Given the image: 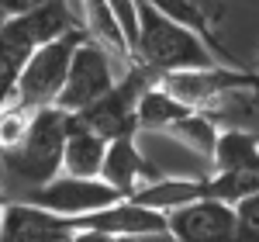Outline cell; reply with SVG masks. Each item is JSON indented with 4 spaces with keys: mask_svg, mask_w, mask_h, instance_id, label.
<instances>
[{
    "mask_svg": "<svg viewBox=\"0 0 259 242\" xmlns=\"http://www.w3.org/2000/svg\"><path fill=\"white\" fill-rule=\"evenodd\" d=\"M66 125H69V111L41 107L24 139L0 152V190L7 194V201H21L24 194L45 187L62 173Z\"/></svg>",
    "mask_w": 259,
    "mask_h": 242,
    "instance_id": "1",
    "label": "cell"
},
{
    "mask_svg": "<svg viewBox=\"0 0 259 242\" xmlns=\"http://www.w3.org/2000/svg\"><path fill=\"white\" fill-rule=\"evenodd\" d=\"M135 59L159 69H197V66H214L221 62L214 49L200 38L194 28L166 18L159 7H152L149 0H139V42H135Z\"/></svg>",
    "mask_w": 259,
    "mask_h": 242,
    "instance_id": "2",
    "label": "cell"
},
{
    "mask_svg": "<svg viewBox=\"0 0 259 242\" xmlns=\"http://www.w3.org/2000/svg\"><path fill=\"white\" fill-rule=\"evenodd\" d=\"M87 28H76L62 38L49 42V45H38L31 52V59L24 62V73L18 80V90H14V101L31 107V111H41V107H56L62 97V87L69 80V66H73V56L80 49V42H87Z\"/></svg>",
    "mask_w": 259,
    "mask_h": 242,
    "instance_id": "3",
    "label": "cell"
},
{
    "mask_svg": "<svg viewBox=\"0 0 259 242\" xmlns=\"http://www.w3.org/2000/svg\"><path fill=\"white\" fill-rule=\"evenodd\" d=\"M156 80H159V69H152L145 62H132V66H124V76L111 87V94H104L97 104H90L76 118L83 125H90L94 132H100L104 139H121V135L142 132L139 104H142V94Z\"/></svg>",
    "mask_w": 259,
    "mask_h": 242,
    "instance_id": "4",
    "label": "cell"
},
{
    "mask_svg": "<svg viewBox=\"0 0 259 242\" xmlns=\"http://www.w3.org/2000/svg\"><path fill=\"white\" fill-rule=\"evenodd\" d=\"M159 83L180 97L183 104H190L194 111H207L232 90L259 83V73L249 66H228V62H214V66H197V69H173L162 73Z\"/></svg>",
    "mask_w": 259,
    "mask_h": 242,
    "instance_id": "5",
    "label": "cell"
},
{
    "mask_svg": "<svg viewBox=\"0 0 259 242\" xmlns=\"http://www.w3.org/2000/svg\"><path fill=\"white\" fill-rule=\"evenodd\" d=\"M114 62H118V56H111L100 42L94 38L80 42L73 66H69V80L62 87V97L56 107L69 111V114H80L90 104H97L104 94H111V87L121 80Z\"/></svg>",
    "mask_w": 259,
    "mask_h": 242,
    "instance_id": "6",
    "label": "cell"
},
{
    "mask_svg": "<svg viewBox=\"0 0 259 242\" xmlns=\"http://www.w3.org/2000/svg\"><path fill=\"white\" fill-rule=\"evenodd\" d=\"M121 197L124 194L114 183H107L104 177H69V173H59L56 180H49L45 187L24 194L21 201L49 208V211L66 215V218H76V215H87V211L107 208V204L121 201Z\"/></svg>",
    "mask_w": 259,
    "mask_h": 242,
    "instance_id": "7",
    "label": "cell"
},
{
    "mask_svg": "<svg viewBox=\"0 0 259 242\" xmlns=\"http://www.w3.org/2000/svg\"><path fill=\"white\" fill-rule=\"evenodd\" d=\"M169 232L183 242H239V211L235 204L218 197H197V201L173 208Z\"/></svg>",
    "mask_w": 259,
    "mask_h": 242,
    "instance_id": "8",
    "label": "cell"
},
{
    "mask_svg": "<svg viewBox=\"0 0 259 242\" xmlns=\"http://www.w3.org/2000/svg\"><path fill=\"white\" fill-rule=\"evenodd\" d=\"M73 225L76 228H87V232H100V235L121 239V235H139V232L169 228V218H166V211H159V208H149V204L135 201V197H121V201L107 204V208L76 215Z\"/></svg>",
    "mask_w": 259,
    "mask_h": 242,
    "instance_id": "9",
    "label": "cell"
},
{
    "mask_svg": "<svg viewBox=\"0 0 259 242\" xmlns=\"http://www.w3.org/2000/svg\"><path fill=\"white\" fill-rule=\"evenodd\" d=\"M76 232L73 218L28 201H7L0 218V242H66Z\"/></svg>",
    "mask_w": 259,
    "mask_h": 242,
    "instance_id": "10",
    "label": "cell"
},
{
    "mask_svg": "<svg viewBox=\"0 0 259 242\" xmlns=\"http://www.w3.org/2000/svg\"><path fill=\"white\" fill-rule=\"evenodd\" d=\"M76 28H83V21L73 18L69 0H49V4H41V7L28 11V14H18V18L4 21L0 35L21 42L28 49H38V45H49V42L76 31Z\"/></svg>",
    "mask_w": 259,
    "mask_h": 242,
    "instance_id": "11",
    "label": "cell"
},
{
    "mask_svg": "<svg viewBox=\"0 0 259 242\" xmlns=\"http://www.w3.org/2000/svg\"><path fill=\"white\" fill-rule=\"evenodd\" d=\"M107 183H114L124 197H135L142 187H149L152 180H159L162 173L145 159V152L139 149V132L132 135H121V139H111L107 145V159H104V173H100Z\"/></svg>",
    "mask_w": 259,
    "mask_h": 242,
    "instance_id": "12",
    "label": "cell"
},
{
    "mask_svg": "<svg viewBox=\"0 0 259 242\" xmlns=\"http://www.w3.org/2000/svg\"><path fill=\"white\" fill-rule=\"evenodd\" d=\"M107 145H111V139H104L90 125H83L76 114H69L66 149H62V173H69V177H100L104 159H107Z\"/></svg>",
    "mask_w": 259,
    "mask_h": 242,
    "instance_id": "13",
    "label": "cell"
},
{
    "mask_svg": "<svg viewBox=\"0 0 259 242\" xmlns=\"http://www.w3.org/2000/svg\"><path fill=\"white\" fill-rule=\"evenodd\" d=\"M80 21H83V28H87V35L94 42H100L111 56H118V62H124V66L139 62L132 42H128L124 28H121L118 14H114V7L107 0H80Z\"/></svg>",
    "mask_w": 259,
    "mask_h": 242,
    "instance_id": "14",
    "label": "cell"
},
{
    "mask_svg": "<svg viewBox=\"0 0 259 242\" xmlns=\"http://www.w3.org/2000/svg\"><path fill=\"white\" fill-rule=\"evenodd\" d=\"M197 197H204V177H166V173L135 194V201L149 204V208H159L166 215L173 208L197 201Z\"/></svg>",
    "mask_w": 259,
    "mask_h": 242,
    "instance_id": "15",
    "label": "cell"
},
{
    "mask_svg": "<svg viewBox=\"0 0 259 242\" xmlns=\"http://www.w3.org/2000/svg\"><path fill=\"white\" fill-rule=\"evenodd\" d=\"M190 111H194L190 104H183L180 97H173V94L156 80L145 94H142L139 128H142V132H162V135H166V128H169V125H177L180 118H187Z\"/></svg>",
    "mask_w": 259,
    "mask_h": 242,
    "instance_id": "16",
    "label": "cell"
},
{
    "mask_svg": "<svg viewBox=\"0 0 259 242\" xmlns=\"http://www.w3.org/2000/svg\"><path fill=\"white\" fill-rule=\"evenodd\" d=\"M207 114L221 128H245V132L259 135V83H249V87L225 94L214 107H207Z\"/></svg>",
    "mask_w": 259,
    "mask_h": 242,
    "instance_id": "17",
    "label": "cell"
},
{
    "mask_svg": "<svg viewBox=\"0 0 259 242\" xmlns=\"http://www.w3.org/2000/svg\"><path fill=\"white\" fill-rule=\"evenodd\" d=\"M169 139H177L180 145H187L190 152H197L211 163L214 159V149H218V135H221V125L207 111H190L187 118H180L177 125L166 128Z\"/></svg>",
    "mask_w": 259,
    "mask_h": 242,
    "instance_id": "18",
    "label": "cell"
},
{
    "mask_svg": "<svg viewBox=\"0 0 259 242\" xmlns=\"http://www.w3.org/2000/svg\"><path fill=\"white\" fill-rule=\"evenodd\" d=\"M239 211V242H259V190L235 204Z\"/></svg>",
    "mask_w": 259,
    "mask_h": 242,
    "instance_id": "19",
    "label": "cell"
},
{
    "mask_svg": "<svg viewBox=\"0 0 259 242\" xmlns=\"http://www.w3.org/2000/svg\"><path fill=\"white\" fill-rule=\"evenodd\" d=\"M41 4H49V0H0V24L18 18V14H28V11L41 7Z\"/></svg>",
    "mask_w": 259,
    "mask_h": 242,
    "instance_id": "20",
    "label": "cell"
},
{
    "mask_svg": "<svg viewBox=\"0 0 259 242\" xmlns=\"http://www.w3.org/2000/svg\"><path fill=\"white\" fill-rule=\"evenodd\" d=\"M114 242H183V239L173 235L169 228H156V232H139V235H121Z\"/></svg>",
    "mask_w": 259,
    "mask_h": 242,
    "instance_id": "21",
    "label": "cell"
},
{
    "mask_svg": "<svg viewBox=\"0 0 259 242\" xmlns=\"http://www.w3.org/2000/svg\"><path fill=\"white\" fill-rule=\"evenodd\" d=\"M66 242H114V239H111V235H100V232H87V228H76V232H73V235H69Z\"/></svg>",
    "mask_w": 259,
    "mask_h": 242,
    "instance_id": "22",
    "label": "cell"
},
{
    "mask_svg": "<svg viewBox=\"0 0 259 242\" xmlns=\"http://www.w3.org/2000/svg\"><path fill=\"white\" fill-rule=\"evenodd\" d=\"M194 4H200L204 11H211V18H214V21L225 18V0H194Z\"/></svg>",
    "mask_w": 259,
    "mask_h": 242,
    "instance_id": "23",
    "label": "cell"
},
{
    "mask_svg": "<svg viewBox=\"0 0 259 242\" xmlns=\"http://www.w3.org/2000/svg\"><path fill=\"white\" fill-rule=\"evenodd\" d=\"M256 73H259V52H256Z\"/></svg>",
    "mask_w": 259,
    "mask_h": 242,
    "instance_id": "24",
    "label": "cell"
}]
</instances>
